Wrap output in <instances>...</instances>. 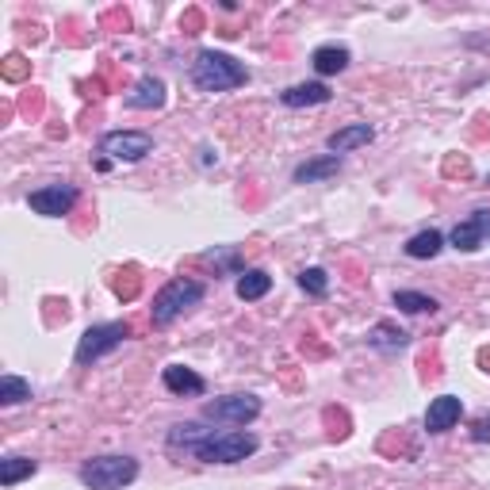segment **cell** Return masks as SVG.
I'll return each mask as SVG.
<instances>
[{
    "label": "cell",
    "mask_w": 490,
    "mask_h": 490,
    "mask_svg": "<svg viewBox=\"0 0 490 490\" xmlns=\"http://www.w3.org/2000/svg\"><path fill=\"white\" fill-rule=\"evenodd\" d=\"M245 80H249V69L223 50H200L192 62V85L200 92H230L241 88Z\"/></svg>",
    "instance_id": "cell-1"
},
{
    "label": "cell",
    "mask_w": 490,
    "mask_h": 490,
    "mask_svg": "<svg viewBox=\"0 0 490 490\" xmlns=\"http://www.w3.org/2000/svg\"><path fill=\"white\" fill-rule=\"evenodd\" d=\"M203 295H207V287L200 284V279H192V276H177V279H169V284L154 295V307H149V322H154L157 330H165V325L177 322L184 310L200 307Z\"/></svg>",
    "instance_id": "cell-2"
},
{
    "label": "cell",
    "mask_w": 490,
    "mask_h": 490,
    "mask_svg": "<svg viewBox=\"0 0 490 490\" xmlns=\"http://www.w3.org/2000/svg\"><path fill=\"white\" fill-rule=\"evenodd\" d=\"M256 452V437L253 433H241V429H215L207 440L192 448L195 460L203 463H241Z\"/></svg>",
    "instance_id": "cell-3"
},
{
    "label": "cell",
    "mask_w": 490,
    "mask_h": 490,
    "mask_svg": "<svg viewBox=\"0 0 490 490\" xmlns=\"http://www.w3.org/2000/svg\"><path fill=\"white\" fill-rule=\"evenodd\" d=\"M138 479L134 456H92L80 463V483L88 490H123Z\"/></svg>",
    "instance_id": "cell-4"
},
{
    "label": "cell",
    "mask_w": 490,
    "mask_h": 490,
    "mask_svg": "<svg viewBox=\"0 0 490 490\" xmlns=\"http://www.w3.org/2000/svg\"><path fill=\"white\" fill-rule=\"evenodd\" d=\"M126 337H131V325H126V322H100V325H88L85 337L77 341L73 360H77L80 368H88V364H96L100 356L115 353V348H119Z\"/></svg>",
    "instance_id": "cell-5"
},
{
    "label": "cell",
    "mask_w": 490,
    "mask_h": 490,
    "mask_svg": "<svg viewBox=\"0 0 490 490\" xmlns=\"http://www.w3.org/2000/svg\"><path fill=\"white\" fill-rule=\"evenodd\" d=\"M256 414H261V399L256 394H226V399H211L203 406V417L215 425H249L256 422Z\"/></svg>",
    "instance_id": "cell-6"
},
{
    "label": "cell",
    "mask_w": 490,
    "mask_h": 490,
    "mask_svg": "<svg viewBox=\"0 0 490 490\" xmlns=\"http://www.w3.org/2000/svg\"><path fill=\"white\" fill-rule=\"evenodd\" d=\"M100 154L103 161H142L154 154V138L146 131H108L100 138Z\"/></svg>",
    "instance_id": "cell-7"
},
{
    "label": "cell",
    "mask_w": 490,
    "mask_h": 490,
    "mask_svg": "<svg viewBox=\"0 0 490 490\" xmlns=\"http://www.w3.org/2000/svg\"><path fill=\"white\" fill-rule=\"evenodd\" d=\"M27 203H31V211L34 215H46V218H62L73 211V203H77V188L73 184H46V188H34L27 195Z\"/></svg>",
    "instance_id": "cell-8"
},
{
    "label": "cell",
    "mask_w": 490,
    "mask_h": 490,
    "mask_svg": "<svg viewBox=\"0 0 490 490\" xmlns=\"http://www.w3.org/2000/svg\"><path fill=\"white\" fill-rule=\"evenodd\" d=\"M486 238H490V211H475V215H468L463 223L452 226V234H448V241L456 245V249H463V253L483 249Z\"/></svg>",
    "instance_id": "cell-9"
},
{
    "label": "cell",
    "mask_w": 490,
    "mask_h": 490,
    "mask_svg": "<svg viewBox=\"0 0 490 490\" xmlns=\"http://www.w3.org/2000/svg\"><path fill=\"white\" fill-rule=\"evenodd\" d=\"M460 414H463V402L456 394H440V399H433L425 410V429L429 433H448V429L460 422Z\"/></svg>",
    "instance_id": "cell-10"
},
{
    "label": "cell",
    "mask_w": 490,
    "mask_h": 490,
    "mask_svg": "<svg viewBox=\"0 0 490 490\" xmlns=\"http://www.w3.org/2000/svg\"><path fill=\"white\" fill-rule=\"evenodd\" d=\"M165 100H169V92H165V80L161 77H142L131 92H126V108H134V111L165 108Z\"/></svg>",
    "instance_id": "cell-11"
},
{
    "label": "cell",
    "mask_w": 490,
    "mask_h": 490,
    "mask_svg": "<svg viewBox=\"0 0 490 490\" xmlns=\"http://www.w3.org/2000/svg\"><path fill=\"white\" fill-rule=\"evenodd\" d=\"M371 138H376V131H371L368 123H348V126H341V131H333L330 138H325V146H330V154H353V149H360V146H368Z\"/></svg>",
    "instance_id": "cell-12"
},
{
    "label": "cell",
    "mask_w": 490,
    "mask_h": 490,
    "mask_svg": "<svg viewBox=\"0 0 490 490\" xmlns=\"http://www.w3.org/2000/svg\"><path fill=\"white\" fill-rule=\"evenodd\" d=\"M161 379H165V387L172 391V394H203L207 391V379L203 376H195L192 368H184V364H169L165 371H161Z\"/></svg>",
    "instance_id": "cell-13"
},
{
    "label": "cell",
    "mask_w": 490,
    "mask_h": 490,
    "mask_svg": "<svg viewBox=\"0 0 490 490\" xmlns=\"http://www.w3.org/2000/svg\"><path fill=\"white\" fill-rule=\"evenodd\" d=\"M333 92L322 85V80H310V85H295L287 92H279V103L284 108H314V103H330Z\"/></svg>",
    "instance_id": "cell-14"
},
{
    "label": "cell",
    "mask_w": 490,
    "mask_h": 490,
    "mask_svg": "<svg viewBox=\"0 0 490 490\" xmlns=\"http://www.w3.org/2000/svg\"><path fill=\"white\" fill-rule=\"evenodd\" d=\"M238 299L241 302H256V299H264L268 291H272V276L264 272V268H245V272L238 276Z\"/></svg>",
    "instance_id": "cell-15"
},
{
    "label": "cell",
    "mask_w": 490,
    "mask_h": 490,
    "mask_svg": "<svg viewBox=\"0 0 490 490\" xmlns=\"http://www.w3.org/2000/svg\"><path fill=\"white\" fill-rule=\"evenodd\" d=\"M310 65L318 69L322 77H333V73H341V69L348 65V50H345V46H337V42L318 46V50L310 54Z\"/></svg>",
    "instance_id": "cell-16"
},
{
    "label": "cell",
    "mask_w": 490,
    "mask_h": 490,
    "mask_svg": "<svg viewBox=\"0 0 490 490\" xmlns=\"http://www.w3.org/2000/svg\"><path fill=\"white\" fill-rule=\"evenodd\" d=\"M402 249H406V256H414V261H429V256H437L445 249V234H440V230H422V234H414Z\"/></svg>",
    "instance_id": "cell-17"
},
{
    "label": "cell",
    "mask_w": 490,
    "mask_h": 490,
    "mask_svg": "<svg viewBox=\"0 0 490 490\" xmlns=\"http://www.w3.org/2000/svg\"><path fill=\"white\" fill-rule=\"evenodd\" d=\"M406 337L399 325H391V322H379V325H371L368 330V345L371 348H383V353H399V348H406Z\"/></svg>",
    "instance_id": "cell-18"
},
{
    "label": "cell",
    "mask_w": 490,
    "mask_h": 490,
    "mask_svg": "<svg viewBox=\"0 0 490 490\" xmlns=\"http://www.w3.org/2000/svg\"><path fill=\"white\" fill-rule=\"evenodd\" d=\"M337 169H341V157H337V154H325V157H318V161H307V165H299V169H295V184H318V180H325V177H333Z\"/></svg>",
    "instance_id": "cell-19"
},
{
    "label": "cell",
    "mask_w": 490,
    "mask_h": 490,
    "mask_svg": "<svg viewBox=\"0 0 490 490\" xmlns=\"http://www.w3.org/2000/svg\"><path fill=\"white\" fill-rule=\"evenodd\" d=\"M215 429H207V425H200V422H184V425H172L169 429V445L172 448H184V452H192L200 440H207Z\"/></svg>",
    "instance_id": "cell-20"
},
{
    "label": "cell",
    "mask_w": 490,
    "mask_h": 490,
    "mask_svg": "<svg viewBox=\"0 0 490 490\" xmlns=\"http://www.w3.org/2000/svg\"><path fill=\"white\" fill-rule=\"evenodd\" d=\"M39 471V463L27 456H4L0 460V486H16L19 479H31Z\"/></svg>",
    "instance_id": "cell-21"
},
{
    "label": "cell",
    "mask_w": 490,
    "mask_h": 490,
    "mask_svg": "<svg viewBox=\"0 0 490 490\" xmlns=\"http://www.w3.org/2000/svg\"><path fill=\"white\" fill-rule=\"evenodd\" d=\"M394 307L399 310H406V314H433L440 302L433 299V295H422V291H394Z\"/></svg>",
    "instance_id": "cell-22"
},
{
    "label": "cell",
    "mask_w": 490,
    "mask_h": 490,
    "mask_svg": "<svg viewBox=\"0 0 490 490\" xmlns=\"http://www.w3.org/2000/svg\"><path fill=\"white\" fill-rule=\"evenodd\" d=\"M31 399V383L19 379V376H0V402L4 406H16V402H27Z\"/></svg>",
    "instance_id": "cell-23"
},
{
    "label": "cell",
    "mask_w": 490,
    "mask_h": 490,
    "mask_svg": "<svg viewBox=\"0 0 490 490\" xmlns=\"http://www.w3.org/2000/svg\"><path fill=\"white\" fill-rule=\"evenodd\" d=\"M299 287L307 291V295H314V299H325V291H330V276H325V268H302Z\"/></svg>",
    "instance_id": "cell-24"
},
{
    "label": "cell",
    "mask_w": 490,
    "mask_h": 490,
    "mask_svg": "<svg viewBox=\"0 0 490 490\" xmlns=\"http://www.w3.org/2000/svg\"><path fill=\"white\" fill-rule=\"evenodd\" d=\"M134 291H138V276H134V272H126V279H115V295L131 299Z\"/></svg>",
    "instance_id": "cell-25"
},
{
    "label": "cell",
    "mask_w": 490,
    "mask_h": 490,
    "mask_svg": "<svg viewBox=\"0 0 490 490\" xmlns=\"http://www.w3.org/2000/svg\"><path fill=\"white\" fill-rule=\"evenodd\" d=\"M4 77H11V80L23 77V57H19V54H11L8 62H4Z\"/></svg>",
    "instance_id": "cell-26"
},
{
    "label": "cell",
    "mask_w": 490,
    "mask_h": 490,
    "mask_svg": "<svg viewBox=\"0 0 490 490\" xmlns=\"http://www.w3.org/2000/svg\"><path fill=\"white\" fill-rule=\"evenodd\" d=\"M471 437L475 440H490V417H479V422L471 425Z\"/></svg>",
    "instance_id": "cell-27"
}]
</instances>
